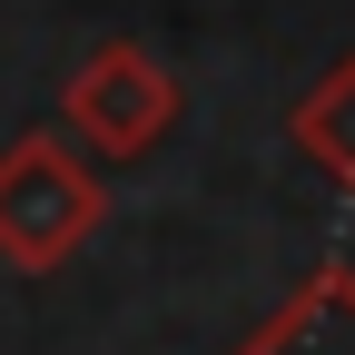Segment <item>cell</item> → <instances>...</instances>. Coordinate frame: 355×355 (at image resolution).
Masks as SVG:
<instances>
[{
    "label": "cell",
    "instance_id": "obj_1",
    "mask_svg": "<svg viewBox=\"0 0 355 355\" xmlns=\"http://www.w3.org/2000/svg\"><path fill=\"white\" fill-rule=\"evenodd\" d=\"M99 227H109V188L89 178V158L60 128H20L0 148V266L10 277H50Z\"/></svg>",
    "mask_w": 355,
    "mask_h": 355
},
{
    "label": "cell",
    "instance_id": "obj_2",
    "mask_svg": "<svg viewBox=\"0 0 355 355\" xmlns=\"http://www.w3.org/2000/svg\"><path fill=\"white\" fill-rule=\"evenodd\" d=\"M178 128V79L148 60L139 40H99L69 79H60V139L99 148V158H139Z\"/></svg>",
    "mask_w": 355,
    "mask_h": 355
},
{
    "label": "cell",
    "instance_id": "obj_3",
    "mask_svg": "<svg viewBox=\"0 0 355 355\" xmlns=\"http://www.w3.org/2000/svg\"><path fill=\"white\" fill-rule=\"evenodd\" d=\"M237 355H355V266L326 257L286 286V306L266 316Z\"/></svg>",
    "mask_w": 355,
    "mask_h": 355
},
{
    "label": "cell",
    "instance_id": "obj_4",
    "mask_svg": "<svg viewBox=\"0 0 355 355\" xmlns=\"http://www.w3.org/2000/svg\"><path fill=\"white\" fill-rule=\"evenodd\" d=\"M286 139H296V158L316 178L355 188V50L326 60V79H306V99L286 109Z\"/></svg>",
    "mask_w": 355,
    "mask_h": 355
}]
</instances>
